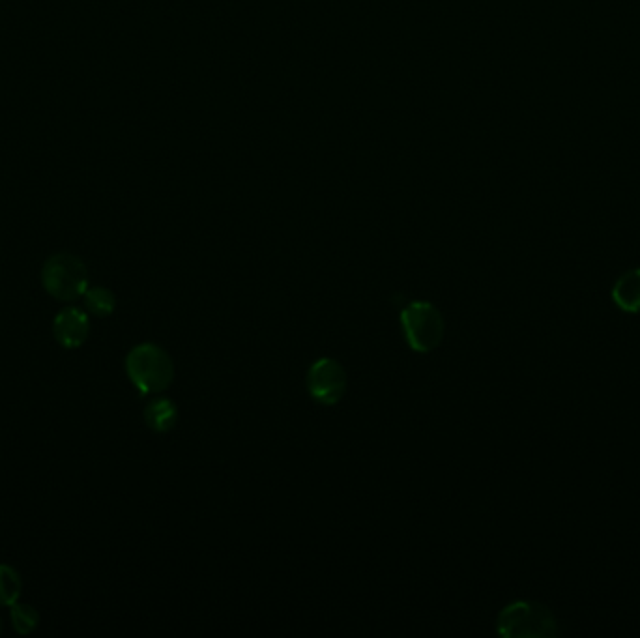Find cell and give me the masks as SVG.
<instances>
[{"mask_svg":"<svg viewBox=\"0 0 640 638\" xmlns=\"http://www.w3.org/2000/svg\"><path fill=\"white\" fill-rule=\"evenodd\" d=\"M496 631L506 638H551L558 635V622L547 605L523 599L500 610Z\"/></svg>","mask_w":640,"mask_h":638,"instance_id":"cell-2","label":"cell"},{"mask_svg":"<svg viewBox=\"0 0 640 638\" xmlns=\"http://www.w3.org/2000/svg\"><path fill=\"white\" fill-rule=\"evenodd\" d=\"M307 392L320 405H337L347 392V373L334 358H320L307 371Z\"/></svg>","mask_w":640,"mask_h":638,"instance_id":"cell-5","label":"cell"},{"mask_svg":"<svg viewBox=\"0 0 640 638\" xmlns=\"http://www.w3.org/2000/svg\"><path fill=\"white\" fill-rule=\"evenodd\" d=\"M10 618H12V627L15 629L17 635H30L38 629L40 625V612L34 609L32 605H25V603H14L10 607Z\"/></svg>","mask_w":640,"mask_h":638,"instance_id":"cell-11","label":"cell"},{"mask_svg":"<svg viewBox=\"0 0 640 638\" xmlns=\"http://www.w3.org/2000/svg\"><path fill=\"white\" fill-rule=\"evenodd\" d=\"M126 373L139 392L154 395L165 392L171 386L175 378V365L163 348L154 343H143L131 348L126 356Z\"/></svg>","mask_w":640,"mask_h":638,"instance_id":"cell-1","label":"cell"},{"mask_svg":"<svg viewBox=\"0 0 640 638\" xmlns=\"http://www.w3.org/2000/svg\"><path fill=\"white\" fill-rule=\"evenodd\" d=\"M83 300H85V307L88 309L90 315L94 317H109L115 313L117 309V298L115 294L105 287H92L87 289V292L83 294Z\"/></svg>","mask_w":640,"mask_h":638,"instance_id":"cell-9","label":"cell"},{"mask_svg":"<svg viewBox=\"0 0 640 638\" xmlns=\"http://www.w3.org/2000/svg\"><path fill=\"white\" fill-rule=\"evenodd\" d=\"M23 592L19 571L8 564H0V607H12Z\"/></svg>","mask_w":640,"mask_h":638,"instance_id":"cell-10","label":"cell"},{"mask_svg":"<svg viewBox=\"0 0 640 638\" xmlns=\"http://www.w3.org/2000/svg\"><path fill=\"white\" fill-rule=\"evenodd\" d=\"M53 335L60 347L75 350L87 343L90 335V320L79 307H66L53 320Z\"/></svg>","mask_w":640,"mask_h":638,"instance_id":"cell-6","label":"cell"},{"mask_svg":"<svg viewBox=\"0 0 640 638\" xmlns=\"http://www.w3.org/2000/svg\"><path fill=\"white\" fill-rule=\"evenodd\" d=\"M0 633H2V622H0Z\"/></svg>","mask_w":640,"mask_h":638,"instance_id":"cell-12","label":"cell"},{"mask_svg":"<svg viewBox=\"0 0 640 638\" xmlns=\"http://www.w3.org/2000/svg\"><path fill=\"white\" fill-rule=\"evenodd\" d=\"M42 285L51 298L59 302H73L87 292V266L72 253H57L45 261Z\"/></svg>","mask_w":640,"mask_h":638,"instance_id":"cell-3","label":"cell"},{"mask_svg":"<svg viewBox=\"0 0 640 638\" xmlns=\"http://www.w3.org/2000/svg\"><path fill=\"white\" fill-rule=\"evenodd\" d=\"M611 298L614 305L627 315L640 313V266L631 268L616 279L612 285Z\"/></svg>","mask_w":640,"mask_h":638,"instance_id":"cell-7","label":"cell"},{"mask_svg":"<svg viewBox=\"0 0 640 638\" xmlns=\"http://www.w3.org/2000/svg\"><path fill=\"white\" fill-rule=\"evenodd\" d=\"M401 326L408 347L420 354L433 352L444 339V317L429 302L408 304L401 311Z\"/></svg>","mask_w":640,"mask_h":638,"instance_id":"cell-4","label":"cell"},{"mask_svg":"<svg viewBox=\"0 0 640 638\" xmlns=\"http://www.w3.org/2000/svg\"><path fill=\"white\" fill-rule=\"evenodd\" d=\"M146 425L156 433H169L178 421V408L167 397L152 399L145 408Z\"/></svg>","mask_w":640,"mask_h":638,"instance_id":"cell-8","label":"cell"}]
</instances>
